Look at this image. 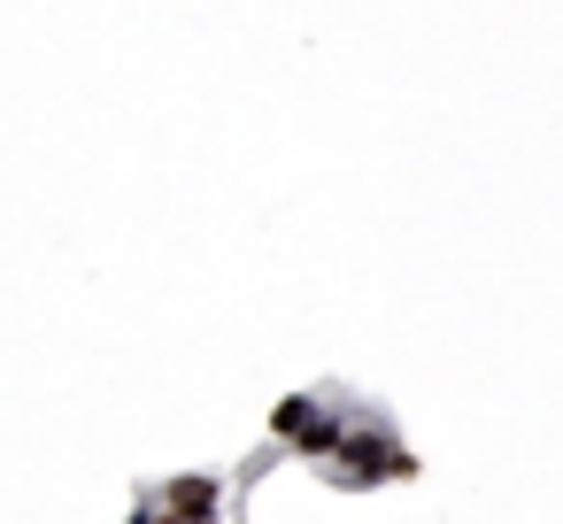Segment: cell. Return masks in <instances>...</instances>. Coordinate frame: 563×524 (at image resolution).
<instances>
[{
	"label": "cell",
	"instance_id": "obj_1",
	"mask_svg": "<svg viewBox=\"0 0 563 524\" xmlns=\"http://www.w3.org/2000/svg\"><path fill=\"white\" fill-rule=\"evenodd\" d=\"M347 462H340V478L347 486H371V478H417V455H401V447H386V432H371V424H347V447H340Z\"/></svg>",
	"mask_w": 563,
	"mask_h": 524
},
{
	"label": "cell",
	"instance_id": "obj_2",
	"mask_svg": "<svg viewBox=\"0 0 563 524\" xmlns=\"http://www.w3.org/2000/svg\"><path fill=\"white\" fill-rule=\"evenodd\" d=\"M217 501H224V486H217V478H170V486H163V501H155V516H163V524H209V516H217Z\"/></svg>",
	"mask_w": 563,
	"mask_h": 524
},
{
	"label": "cell",
	"instance_id": "obj_3",
	"mask_svg": "<svg viewBox=\"0 0 563 524\" xmlns=\"http://www.w3.org/2000/svg\"><path fill=\"white\" fill-rule=\"evenodd\" d=\"M294 447H301V455H317V462H324V455H340V447H347V424H340V416H309V432H301V439H294Z\"/></svg>",
	"mask_w": 563,
	"mask_h": 524
},
{
	"label": "cell",
	"instance_id": "obj_4",
	"mask_svg": "<svg viewBox=\"0 0 563 524\" xmlns=\"http://www.w3.org/2000/svg\"><path fill=\"white\" fill-rule=\"evenodd\" d=\"M309 416H317V409H309L301 393H286V401L271 409V432H278V439H301V432H309Z\"/></svg>",
	"mask_w": 563,
	"mask_h": 524
},
{
	"label": "cell",
	"instance_id": "obj_5",
	"mask_svg": "<svg viewBox=\"0 0 563 524\" xmlns=\"http://www.w3.org/2000/svg\"><path fill=\"white\" fill-rule=\"evenodd\" d=\"M132 524H163V516H155V509H140V516H132Z\"/></svg>",
	"mask_w": 563,
	"mask_h": 524
}]
</instances>
